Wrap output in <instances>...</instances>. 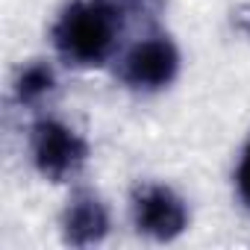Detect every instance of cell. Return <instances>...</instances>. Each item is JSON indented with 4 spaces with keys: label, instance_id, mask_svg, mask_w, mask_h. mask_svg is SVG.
<instances>
[{
    "label": "cell",
    "instance_id": "6da1fadb",
    "mask_svg": "<svg viewBox=\"0 0 250 250\" xmlns=\"http://www.w3.org/2000/svg\"><path fill=\"white\" fill-rule=\"evenodd\" d=\"M136 0H74L53 24V44L68 65L97 68L103 65L127 21Z\"/></svg>",
    "mask_w": 250,
    "mask_h": 250
},
{
    "label": "cell",
    "instance_id": "7a4b0ae2",
    "mask_svg": "<svg viewBox=\"0 0 250 250\" xmlns=\"http://www.w3.org/2000/svg\"><path fill=\"white\" fill-rule=\"evenodd\" d=\"M30 153L42 177L59 183L80 171L88 156V145L56 118H42L33 124L30 133Z\"/></svg>",
    "mask_w": 250,
    "mask_h": 250
},
{
    "label": "cell",
    "instance_id": "3957f363",
    "mask_svg": "<svg viewBox=\"0 0 250 250\" xmlns=\"http://www.w3.org/2000/svg\"><path fill=\"white\" fill-rule=\"evenodd\" d=\"M180 71L177 44L168 36H147L121 59V80L136 91H156L174 83Z\"/></svg>",
    "mask_w": 250,
    "mask_h": 250
},
{
    "label": "cell",
    "instance_id": "277c9868",
    "mask_svg": "<svg viewBox=\"0 0 250 250\" xmlns=\"http://www.w3.org/2000/svg\"><path fill=\"white\" fill-rule=\"evenodd\" d=\"M133 224L156 241H171L188 227V212L183 197L168 186H142L133 194Z\"/></svg>",
    "mask_w": 250,
    "mask_h": 250
},
{
    "label": "cell",
    "instance_id": "5b68a950",
    "mask_svg": "<svg viewBox=\"0 0 250 250\" xmlns=\"http://www.w3.org/2000/svg\"><path fill=\"white\" fill-rule=\"evenodd\" d=\"M62 232H65V241L74 247H88V244L103 241V235L109 232L106 206L88 191L74 194L62 215Z\"/></svg>",
    "mask_w": 250,
    "mask_h": 250
},
{
    "label": "cell",
    "instance_id": "8992f818",
    "mask_svg": "<svg viewBox=\"0 0 250 250\" xmlns=\"http://www.w3.org/2000/svg\"><path fill=\"white\" fill-rule=\"evenodd\" d=\"M56 85V74L47 62H30L27 68H21L18 80H15V97L18 103H39L42 97H47Z\"/></svg>",
    "mask_w": 250,
    "mask_h": 250
},
{
    "label": "cell",
    "instance_id": "52a82bcc",
    "mask_svg": "<svg viewBox=\"0 0 250 250\" xmlns=\"http://www.w3.org/2000/svg\"><path fill=\"white\" fill-rule=\"evenodd\" d=\"M235 188H238V197L241 203L250 209V142L241 153V162H238V171H235Z\"/></svg>",
    "mask_w": 250,
    "mask_h": 250
}]
</instances>
